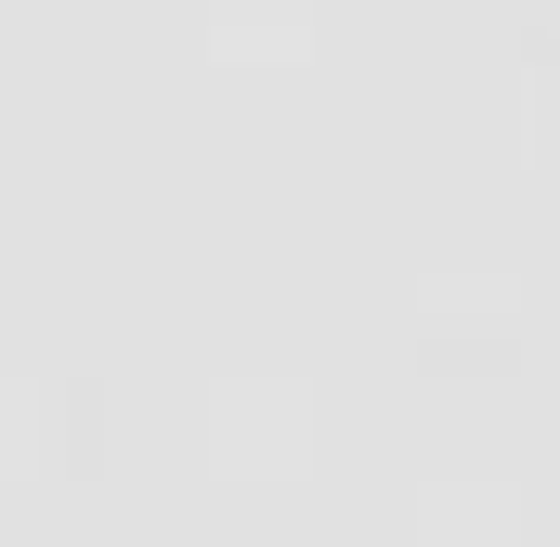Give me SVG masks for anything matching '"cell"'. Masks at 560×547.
<instances>
[]
</instances>
